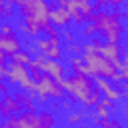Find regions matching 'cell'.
<instances>
[{
	"mask_svg": "<svg viewBox=\"0 0 128 128\" xmlns=\"http://www.w3.org/2000/svg\"><path fill=\"white\" fill-rule=\"evenodd\" d=\"M58 82L62 84V88L66 90V98L80 102L82 106L90 108L96 106L102 100V90L96 86L94 76H86V74H72L70 78H58Z\"/></svg>",
	"mask_w": 128,
	"mask_h": 128,
	"instance_id": "6da1fadb",
	"label": "cell"
},
{
	"mask_svg": "<svg viewBox=\"0 0 128 128\" xmlns=\"http://www.w3.org/2000/svg\"><path fill=\"white\" fill-rule=\"evenodd\" d=\"M126 14L122 10H114V12H94L88 16V22H94L98 26V34L106 38V42H116L120 44L122 40V34H124V24H122V18Z\"/></svg>",
	"mask_w": 128,
	"mask_h": 128,
	"instance_id": "7a4b0ae2",
	"label": "cell"
},
{
	"mask_svg": "<svg viewBox=\"0 0 128 128\" xmlns=\"http://www.w3.org/2000/svg\"><path fill=\"white\" fill-rule=\"evenodd\" d=\"M50 12H52V4L48 0H30L28 6L20 8V16L22 22H26L32 28V38H36L40 32L46 30L50 22Z\"/></svg>",
	"mask_w": 128,
	"mask_h": 128,
	"instance_id": "3957f363",
	"label": "cell"
},
{
	"mask_svg": "<svg viewBox=\"0 0 128 128\" xmlns=\"http://www.w3.org/2000/svg\"><path fill=\"white\" fill-rule=\"evenodd\" d=\"M6 80H8L10 84L18 86L20 90H28V92H32L34 96H38V94H36V80L32 78V74H30V70H28L26 64L10 62V70H8V78H6Z\"/></svg>",
	"mask_w": 128,
	"mask_h": 128,
	"instance_id": "277c9868",
	"label": "cell"
},
{
	"mask_svg": "<svg viewBox=\"0 0 128 128\" xmlns=\"http://www.w3.org/2000/svg\"><path fill=\"white\" fill-rule=\"evenodd\" d=\"M82 58H84V62L90 66L94 78H112V74L118 72L116 66H114V62L108 60V58H106L104 54H100V52H94V54L84 52Z\"/></svg>",
	"mask_w": 128,
	"mask_h": 128,
	"instance_id": "5b68a950",
	"label": "cell"
},
{
	"mask_svg": "<svg viewBox=\"0 0 128 128\" xmlns=\"http://www.w3.org/2000/svg\"><path fill=\"white\" fill-rule=\"evenodd\" d=\"M36 94H38V100H40V102H46V100L64 98L66 90L62 88V84L58 82V78H54V76H50V74H44V76L36 82Z\"/></svg>",
	"mask_w": 128,
	"mask_h": 128,
	"instance_id": "8992f818",
	"label": "cell"
},
{
	"mask_svg": "<svg viewBox=\"0 0 128 128\" xmlns=\"http://www.w3.org/2000/svg\"><path fill=\"white\" fill-rule=\"evenodd\" d=\"M2 128H42L38 110H24L20 114L8 116V118H4Z\"/></svg>",
	"mask_w": 128,
	"mask_h": 128,
	"instance_id": "52a82bcc",
	"label": "cell"
},
{
	"mask_svg": "<svg viewBox=\"0 0 128 128\" xmlns=\"http://www.w3.org/2000/svg\"><path fill=\"white\" fill-rule=\"evenodd\" d=\"M36 48L40 54L48 56V58H54V60H60L62 58V38H38L36 40Z\"/></svg>",
	"mask_w": 128,
	"mask_h": 128,
	"instance_id": "ba28073f",
	"label": "cell"
},
{
	"mask_svg": "<svg viewBox=\"0 0 128 128\" xmlns=\"http://www.w3.org/2000/svg\"><path fill=\"white\" fill-rule=\"evenodd\" d=\"M34 60H36V64L40 66V70H42L44 74H50V76H54V78H64L66 68H64V64H62L60 60L48 58V56H44V54H38Z\"/></svg>",
	"mask_w": 128,
	"mask_h": 128,
	"instance_id": "9c48e42d",
	"label": "cell"
},
{
	"mask_svg": "<svg viewBox=\"0 0 128 128\" xmlns=\"http://www.w3.org/2000/svg\"><path fill=\"white\" fill-rule=\"evenodd\" d=\"M24 110H26V108H24V104H22V100H20L18 92H16V94H4V96H2L0 112H2V116H4V118L14 116V114H20V112H24Z\"/></svg>",
	"mask_w": 128,
	"mask_h": 128,
	"instance_id": "30bf717a",
	"label": "cell"
},
{
	"mask_svg": "<svg viewBox=\"0 0 128 128\" xmlns=\"http://www.w3.org/2000/svg\"><path fill=\"white\" fill-rule=\"evenodd\" d=\"M100 54H104L108 60H112V62H114V66H116V70H120V68L124 66V62H122L124 48H122L120 44H116V42H104V44H102Z\"/></svg>",
	"mask_w": 128,
	"mask_h": 128,
	"instance_id": "8fae6325",
	"label": "cell"
},
{
	"mask_svg": "<svg viewBox=\"0 0 128 128\" xmlns=\"http://www.w3.org/2000/svg\"><path fill=\"white\" fill-rule=\"evenodd\" d=\"M94 80H96V86L102 90V94H104L106 98H112L114 102H118V100L124 96V90H120L118 84H112L108 78H94Z\"/></svg>",
	"mask_w": 128,
	"mask_h": 128,
	"instance_id": "7c38bea8",
	"label": "cell"
},
{
	"mask_svg": "<svg viewBox=\"0 0 128 128\" xmlns=\"http://www.w3.org/2000/svg\"><path fill=\"white\" fill-rule=\"evenodd\" d=\"M50 22L58 28H66L70 22H72V14L66 6H52V12H50Z\"/></svg>",
	"mask_w": 128,
	"mask_h": 128,
	"instance_id": "4fadbf2b",
	"label": "cell"
},
{
	"mask_svg": "<svg viewBox=\"0 0 128 128\" xmlns=\"http://www.w3.org/2000/svg\"><path fill=\"white\" fill-rule=\"evenodd\" d=\"M0 50L6 52L8 56H12L18 50H22V42H20V38L14 32L12 34H0Z\"/></svg>",
	"mask_w": 128,
	"mask_h": 128,
	"instance_id": "5bb4252c",
	"label": "cell"
},
{
	"mask_svg": "<svg viewBox=\"0 0 128 128\" xmlns=\"http://www.w3.org/2000/svg\"><path fill=\"white\" fill-rule=\"evenodd\" d=\"M70 68H72L74 74H86V76H92V70H90V66L84 62L82 56H72V58H70Z\"/></svg>",
	"mask_w": 128,
	"mask_h": 128,
	"instance_id": "9a60e30c",
	"label": "cell"
},
{
	"mask_svg": "<svg viewBox=\"0 0 128 128\" xmlns=\"http://www.w3.org/2000/svg\"><path fill=\"white\" fill-rule=\"evenodd\" d=\"M38 118H40L42 128H54L56 124V116L52 110H38Z\"/></svg>",
	"mask_w": 128,
	"mask_h": 128,
	"instance_id": "2e32d148",
	"label": "cell"
},
{
	"mask_svg": "<svg viewBox=\"0 0 128 128\" xmlns=\"http://www.w3.org/2000/svg\"><path fill=\"white\" fill-rule=\"evenodd\" d=\"M92 114H96L100 120H106V118H112V110H108V108H104L102 104H96L94 106V112Z\"/></svg>",
	"mask_w": 128,
	"mask_h": 128,
	"instance_id": "e0dca14e",
	"label": "cell"
},
{
	"mask_svg": "<svg viewBox=\"0 0 128 128\" xmlns=\"http://www.w3.org/2000/svg\"><path fill=\"white\" fill-rule=\"evenodd\" d=\"M28 70H30V74H32V78H34L36 82H38V80L44 76V72H42V70H40V66L36 64V60H32V62L28 64Z\"/></svg>",
	"mask_w": 128,
	"mask_h": 128,
	"instance_id": "ac0fdd59",
	"label": "cell"
},
{
	"mask_svg": "<svg viewBox=\"0 0 128 128\" xmlns=\"http://www.w3.org/2000/svg\"><path fill=\"white\" fill-rule=\"evenodd\" d=\"M66 50H68L70 54H74V56H82V54H84V46L78 44V42H70V44H66Z\"/></svg>",
	"mask_w": 128,
	"mask_h": 128,
	"instance_id": "d6986e66",
	"label": "cell"
},
{
	"mask_svg": "<svg viewBox=\"0 0 128 128\" xmlns=\"http://www.w3.org/2000/svg\"><path fill=\"white\" fill-rule=\"evenodd\" d=\"M82 34H84V36H88V38H94V36L98 34V26H96L94 22H86V26H84Z\"/></svg>",
	"mask_w": 128,
	"mask_h": 128,
	"instance_id": "ffe728a7",
	"label": "cell"
},
{
	"mask_svg": "<svg viewBox=\"0 0 128 128\" xmlns=\"http://www.w3.org/2000/svg\"><path fill=\"white\" fill-rule=\"evenodd\" d=\"M84 116H86V112H74V110H72V112L68 114V124H78Z\"/></svg>",
	"mask_w": 128,
	"mask_h": 128,
	"instance_id": "44dd1931",
	"label": "cell"
},
{
	"mask_svg": "<svg viewBox=\"0 0 128 128\" xmlns=\"http://www.w3.org/2000/svg\"><path fill=\"white\" fill-rule=\"evenodd\" d=\"M44 34H46L48 38H60L58 26H54V24H48V26H46V30H44Z\"/></svg>",
	"mask_w": 128,
	"mask_h": 128,
	"instance_id": "7402d4cb",
	"label": "cell"
},
{
	"mask_svg": "<svg viewBox=\"0 0 128 128\" xmlns=\"http://www.w3.org/2000/svg\"><path fill=\"white\" fill-rule=\"evenodd\" d=\"M62 40H64V44L76 42V34H74V30H64V32H62Z\"/></svg>",
	"mask_w": 128,
	"mask_h": 128,
	"instance_id": "603a6c76",
	"label": "cell"
},
{
	"mask_svg": "<svg viewBox=\"0 0 128 128\" xmlns=\"http://www.w3.org/2000/svg\"><path fill=\"white\" fill-rule=\"evenodd\" d=\"M12 6H14V4H0V14H2L4 20L10 18V14H12Z\"/></svg>",
	"mask_w": 128,
	"mask_h": 128,
	"instance_id": "cb8c5ba5",
	"label": "cell"
},
{
	"mask_svg": "<svg viewBox=\"0 0 128 128\" xmlns=\"http://www.w3.org/2000/svg\"><path fill=\"white\" fill-rule=\"evenodd\" d=\"M0 32H2V34H12V32H14V26H12V24H8V22H4V24H2V28H0Z\"/></svg>",
	"mask_w": 128,
	"mask_h": 128,
	"instance_id": "d4e9b609",
	"label": "cell"
},
{
	"mask_svg": "<svg viewBox=\"0 0 128 128\" xmlns=\"http://www.w3.org/2000/svg\"><path fill=\"white\" fill-rule=\"evenodd\" d=\"M72 104H74V100H70V98H62V110H68V112H72Z\"/></svg>",
	"mask_w": 128,
	"mask_h": 128,
	"instance_id": "484cf974",
	"label": "cell"
},
{
	"mask_svg": "<svg viewBox=\"0 0 128 128\" xmlns=\"http://www.w3.org/2000/svg\"><path fill=\"white\" fill-rule=\"evenodd\" d=\"M104 4H108V6H114V8H118V6H122L126 0H102Z\"/></svg>",
	"mask_w": 128,
	"mask_h": 128,
	"instance_id": "4316f807",
	"label": "cell"
},
{
	"mask_svg": "<svg viewBox=\"0 0 128 128\" xmlns=\"http://www.w3.org/2000/svg\"><path fill=\"white\" fill-rule=\"evenodd\" d=\"M120 74H122V80L128 82V64H124V66L120 68Z\"/></svg>",
	"mask_w": 128,
	"mask_h": 128,
	"instance_id": "83f0119b",
	"label": "cell"
},
{
	"mask_svg": "<svg viewBox=\"0 0 128 128\" xmlns=\"http://www.w3.org/2000/svg\"><path fill=\"white\" fill-rule=\"evenodd\" d=\"M28 4H30V0H14V6H18V10L24 8V6H28Z\"/></svg>",
	"mask_w": 128,
	"mask_h": 128,
	"instance_id": "f1b7e54d",
	"label": "cell"
},
{
	"mask_svg": "<svg viewBox=\"0 0 128 128\" xmlns=\"http://www.w3.org/2000/svg\"><path fill=\"white\" fill-rule=\"evenodd\" d=\"M122 62L128 64V50H124V54H122Z\"/></svg>",
	"mask_w": 128,
	"mask_h": 128,
	"instance_id": "f546056e",
	"label": "cell"
},
{
	"mask_svg": "<svg viewBox=\"0 0 128 128\" xmlns=\"http://www.w3.org/2000/svg\"><path fill=\"white\" fill-rule=\"evenodd\" d=\"M60 108H62V104H58V102H56V104H52V110H60Z\"/></svg>",
	"mask_w": 128,
	"mask_h": 128,
	"instance_id": "4dcf8cb0",
	"label": "cell"
},
{
	"mask_svg": "<svg viewBox=\"0 0 128 128\" xmlns=\"http://www.w3.org/2000/svg\"><path fill=\"white\" fill-rule=\"evenodd\" d=\"M122 90H124V96H126V98H128V82H126V84H124V88H122Z\"/></svg>",
	"mask_w": 128,
	"mask_h": 128,
	"instance_id": "1f68e13d",
	"label": "cell"
}]
</instances>
